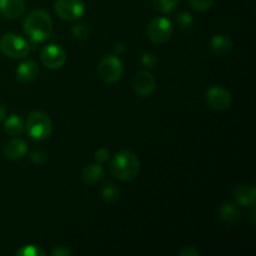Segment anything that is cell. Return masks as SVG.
Returning a JSON list of instances; mask_svg holds the SVG:
<instances>
[{"instance_id":"obj_1","label":"cell","mask_w":256,"mask_h":256,"mask_svg":"<svg viewBox=\"0 0 256 256\" xmlns=\"http://www.w3.org/2000/svg\"><path fill=\"white\" fill-rule=\"evenodd\" d=\"M24 32L35 44L49 39L52 32V20L49 12L42 9L30 12L24 20Z\"/></svg>"},{"instance_id":"obj_2","label":"cell","mask_w":256,"mask_h":256,"mask_svg":"<svg viewBox=\"0 0 256 256\" xmlns=\"http://www.w3.org/2000/svg\"><path fill=\"white\" fill-rule=\"evenodd\" d=\"M140 172V160L134 152L122 150L112 156L110 172L120 182H132Z\"/></svg>"},{"instance_id":"obj_3","label":"cell","mask_w":256,"mask_h":256,"mask_svg":"<svg viewBox=\"0 0 256 256\" xmlns=\"http://www.w3.org/2000/svg\"><path fill=\"white\" fill-rule=\"evenodd\" d=\"M25 130L32 139L36 142H44L52 135V122L49 115L45 112L35 110L30 112L25 122Z\"/></svg>"},{"instance_id":"obj_4","label":"cell","mask_w":256,"mask_h":256,"mask_svg":"<svg viewBox=\"0 0 256 256\" xmlns=\"http://www.w3.org/2000/svg\"><path fill=\"white\" fill-rule=\"evenodd\" d=\"M0 52L12 59H22L30 52V45L20 35L9 32L2 35L0 39Z\"/></svg>"},{"instance_id":"obj_5","label":"cell","mask_w":256,"mask_h":256,"mask_svg":"<svg viewBox=\"0 0 256 256\" xmlns=\"http://www.w3.org/2000/svg\"><path fill=\"white\" fill-rule=\"evenodd\" d=\"M98 74L102 82L114 84L122 79L124 74V65L116 55H106L98 65Z\"/></svg>"},{"instance_id":"obj_6","label":"cell","mask_w":256,"mask_h":256,"mask_svg":"<svg viewBox=\"0 0 256 256\" xmlns=\"http://www.w3.org/2000/svg\"><path fill=\"white\" fill-rule=\"evenodd\" d=\"M174 26L168 18H155L146 28L148 39L154 44H164L172 38Z\"/></svg>"},{"instance_id":"obj_7","label":"cell","mask_w":256,"mask_h":256,"mask_svg":"<svg viewBox=\"0 0 256 256\" xmlns=\"http://www.w3.org/2000/svg\"><path fill=\"white\" fill-rule=\"evenodd\" d=\"M55 12L60 19L75 22L84 15L85 4L82 0H56Z\"/></svg>"},{"instance_id":"obj_8","label":"cell","mask_w":256,"mask_h":256,"mask_svg":"<svg viewBox=\"0 0 256 256\" xmlns=\"http://www.w3.org/2000/svg\"><path fill=\"white\" fill-rule=\"evenodd\" d=\"M232 102V98L229 90L220 85H212L206 90V102L212 109L224 112L229 109Z\"/></svg>"},{"instance_id":"obj_9","label":"cell","mask_w":256,"mask_h":256,"mask_svg":"<svg viewBox=\"0 0 256 256\" xmlns=\"http://www.w3.org/2000/svg\"><path fill=\"white\" fill-rule=\"evenodd\" d=\"M40 59L48 69L56 70L60 69L66 62V52L60 45L49 44L42 49Z\"/></svg>"},{"instance_id":"obj_10","label":"cell","mask_w":256,"mask_h":256,"mask_svg":"<svg viewBox=\"0 0 256 256\" xmlns=\"http://www.w3.org/2000/svg\"><path fill=\"white\" fill-rule=\"evenodd\" d=\"M132 86L135 94L139 95V96H149L154 92L155 88H156V80L152 72H148V70H142V72H136L134 75Z\"/></svg>"},{"instance_id":"obj_11","label":"cell","mask_w":256,"mask_h":256,"mask_svg":"<svg viewBox=\"0 0 256 256\" xmlns=\"http://www.w3.org/2000/svg\"><path fill=\"white\" fill-rule=\"evenodd\" d=\"M28 144L20 138H12L5 142L2 148V154L9 160H20L26 155Z\"/></svg>"},{"instance_id":"obj_12","label":"cell","mask_w":256,"mask_h":256,"mask_svg":"<svg viewBox=\"0 0 256 256\" xmlns=\"http://www.w3.org/2000/svg\"><path fill=\"white\" fill-rule=\"evenodd\" d=\"M15 74H16V79L22 84H29V82H32L38 78L39 68H38L36 62H32V60H25L22 64H19Z\"/></svg>"},{"instance_id":"obj_13","label":"cell","mask_w":256,"mask_h":256,"mask_svg":"<svg viewBox=\"0 0 256 256\" xmlns=\"http://www.w3.org/2000/svg\"><path fill=\"white\" fill-rule=\"evenodd\" d=\"M25 12L24 0H0V14L6 19H18Z\"/></svg>"},{"instance_id":"obj_14","label":"cell","mask_w":256,"mask_h":256,"mask_svg":"<svg viewBox=\"0 0 256 256\" xmlns=\"http://www.w3.org/2000/svg\"><path fill=\"white\" fill-rule=\"evenodd\" d=\"M235 199L242 206H254L256 202V189L254 184H242L235 189Z\"/></svg>"},{"instance_id":"obj_15","label":"cell","mask_w":256,"mask_h":256,"mask_svg":"<svg viewBox=\"0 0 256 256\" xmlns=\"http://www.w3.org/2000/svg\"><path fill=\"white\" fill-rule=\"evenodd\" d=\"M232 49V40L225 34H216L210 40V50L216 56L228 55Z\"/></svg>"},{"instance_id":"obj_16","label":"cell","mask_w":256,"mask_h":256,"mask_svg":"<svg viewBox=\"0 0 256 256\" xmlns=\"http://www.w3.org/2000/svg\"><path fill=\"white\" fill-rule=\"evenodd\" d=\"M102 175H104V168L98 162L85 165L82 170V179L88 185L96 184L102 180Z\"/></svg>"},{"instance_id":"obj_17","label":"cell","mask_w":256,"mask_h":256,"mask_svg":"<svg viewBox=\"0 0 256 256\" xmlns=\"http://www.w3.org/2000/svg\"><path fill=\"white\" fill-rule=\"evenodd\" d=\"M218 215L222 222L232 224L240 219L242 212H240L239 208H236V205L232 204V202H222L218 209Z\"/></svg>"},{"instance_id":"obj_18","label":"cell","mask_w":256,"mask_h":256,"mask_svg":"<svg viewBox=\"0 0 256 256\" xmlns=\"http://www.w3.org/2000/svg\"><path fill=\"white\" fill-rule=\"evenodd\" d=\"M4 130L10 136H19L25 130V122L19 115H10L4 119Z\"/></svg>"},{"instance_id":"obj_19","label":"cell","mask_w":256,"mask_h":256,"mask_svg":"<svg viewBox=\"0 0 256 256\" xmlns=\"http://www.w3.org/2000/svg\"><path fill=\"white\" fill-rule=\"evenodd\" d=\"M102 199L106 202H112L119 198V189L115 184L112 182H106V184L102 185Z\"/></svg>"},{"instance_id":"obj_20","label":"cell","mask_w":256,"mask_h":256,"mask_svg":"<svg viewBox=\"0 0 256 256\" xmlns=\"http://www.w3.org/2000/svg\"><path fill=\"white\" fill-rule=\"evenodd\" d=\"M152 4L155 10L162 14H168L175 10L179 4V0H152Z\"/></svg>"},{"instance_id":"obj_21","label":"cell","mask_w":256,"mask_h":256,"mask_svg":"<svg viewBox=\"0 0 256 256\" xmlns=\"http://www.w3.org/2000/svg\"><path fill=\"white\" fill-rule=\"evenodd\" d=\"M18 256H42L44 255V252L40 249L36 245H25L22 249H19L16 252Z\"/></svg>"},{"instance_id":"obj_22","label":"cell","mask_w":256,"mask_h":256,"mask_svg":"<svg viewBox=\"0 0 256 256\" xmlns=\"http://www.w3.org/2000/svg\"><path fill=\"white\" fill-rule=\"evenodd\" d=\"M72 34L75 39L85 40L89 36V29H88V26L85 24L79 22V24L74 25V26L72 28Z\"/></svg>"},{"instance_id":"obj_23","label":"cell","mask_w":256,"mask_h":256,"mask_svg":"<svg viewBox=\"0 0 256 256\" xmlns=\"http://www.w3.org/2000/svg\"><path fill=\"white\" fill-rule=\"evenodd\" d=\"M214 4V0H189V5L195 12H205Z\"/></svg>"},{"instance_id":"obj_24","label":"cell","mask_w":256,"mask_h":256,"mask_svg":"<svg viewBox=\"0 0 256 256\" xmlns=\"http://www.w3.org/2000/svg\"><path fill=\"white\" fill-rule=\"evenodd\" d=\"M176 20H178V24H179V26L182 28V29H189V28L192 25V22H194L192 15L186 12H180V14L178 15Z\"/></svg>"},{"instance_id":"obj_25","label":"cell","mask_w":256,"mask_h":256,"mask_svg":"<svg viewBox=\"0 0 256 256\" xmlns=\"http://www.w3.org/2000/svg\"><path fill=\"white\" fill-rule=\"evenodd\" d=\"M142 64L149 69H154L158 65V56L152 52H146L142 55Z\"/></svg>"},{"instance_id":"obj_26","label":"cell","mask_w":256,"mask_h":256,"mask_svg":"<svg viewBox=\"0 0 256 256\" xmlns=\"http://www.w3.org/2000/svg\"><path fill=\"white\" fill-rule=\"evenodd\" d=\"M30 159H32V162H34V164L42 165L46 162V154L44 152V150L35 149L34 152H32V156H30Z\"/></svg>"},{"instance_id":"obj_27","label":"cell","mask_w":256,"mask_h":256,"mask_svg":"<svg viewBox=\"0 0 256 256\" xmlns=\"http://www.w3.org/2000/svg\"><path fill=\"white\" fill-rule=\"evenodd\" d=\"M109 158H110V152L106 148H100V149H98L96 152H95V160H96L98 162H100V164L108 162Z\"/></svg>"},{"instance_id":"obj_28","label":"cell","mask_w":256,"mask_h":256,"mask_svg":"<svg viewBox=\"0 0 256 256\" xmlns=\"http://www.w3.org/2000/svg\"><path fill=\"white\" fill-rule=\"evenodd\" d=\"M52 256H70L72 255V252L68 249L66 246H62V245H58L54 249L52 250Z\"/></svg>"},{"instance_id":"obj_29","label":"cell","mask_w":256,"mask_h":256,"mask_svg":"<svg viewBox=\"0 0 256 256\" xmlns=\"http://www.w3.org/2000/svg\"><path fill=\"white\" fill-rule=\"evenodd\" d=\"M180 256H198L199 252L194 246H185L182 252H179Z\"/></svg>"},{"instance_id":"obj_30","label":"cell","mask_w":256,"mask_h":256,"mask_svg":"<svg viewBox=\"0 0 256 256\" xmlns=\"http://www.w3.org/2000/svg\"><path fill=\"white\" fill-rule=\"evenodd\" d=\"M5 118H6V109H5L4 105L0 102V122H2Z\"/></svg>"},{"instance_id":"obj_31","label":"cell","mask_w":256,"mask_h":256,"mask_svg":"<svg viewBox=\"0 0 256 256\" xmlns=\"http://www.w3.org/2000/svg\"><path fill=\"white\" fill-rule=\"evenodd\" d=\"M122 44H116L115 45V52H124L125 49L124 48H122Z\"/></svg>"}]
</instances>
